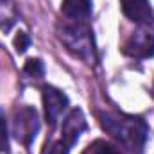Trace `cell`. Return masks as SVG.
Wrapping results in <instances>:
<instances>
[{"label":"cell","mask_w":154,"mask_h":154,"mask_svg":"<svg viewBox=\"0 0 154 154\" xmlns=\"http://www.w3.org/2000/svg\"><path fill=\"white\" fill-rule=\"evenodd\" d=\"M122 52L129 57L134 59H149L154 56V32L142 25L140 29H136L129 38L125 39Z\"/></svg>","instance_id":"obj_4"},{"label":"cell","mask_w":154,"mask_h":154,"mask_svg":"<svg viewBox=\"0 0 154 154\" xmlns=\"http://www.w3.org/2000/svg\"><path fill=\"white\" fill-rule=\"evenodd\" d=\"M66 106H68V97L61 90L48 86V84L43 86V109H45L47 124L50 127H54L57 124V120L61 118Z\"/></svg>","instance_id":"obj_5"},{"label":"cell","mask_w":154,"mask_h":154,"mask_svg":"<svg viewBox=\"0 0 154 154\" xmlns=\"http://www.w3.org/2000/svg\"><path fill=\"white\" fill-rule=\"evenodd\" d=\"M0 2H4V0H0Z\"/></svg>","instance_id":"obj_14"},{"label":"cell","mask_w":154,"mask_h":154,"mask_svg":"<svg viewBox=\"0 0 154 154\" xmlns=\"http://www.w3.org/2000/svg\"><path fill=\"white\" fill-rule=\"evenodd\" d=\"M23 72L27 74L29 77H34V79H38V77H43L45 74V66H43V63H41V59H27V63H25V66H23Z\"/></svg>","instance_id":"obj_10"},{"label":"cell","mask_w":154,"mask_h":154,"mask_svg":"<svg viewBox=\"0 0 154 154\" xmlns=\"http://www.w3.org/2000/svg\"><path fill=\"white\" fill-rule=\"evenodd\" d=\"M70 152V147H66L61 140L59 142H54L48 149V154H68Z\"/></svg>","instance_id":"obj_13"},{"label":"cell","mask_w":154,"mask_h":154,"mask_svg":"<svg viewBox=\"0 0 154 154\" xmlns=\"http://www.w3.org/2000/svg\"><path fill=\"white\" fill-rule=\"evenodd\" d=\"M9 149V142H7V122H5V115L0 109V151L5 152Z\"/></svg>","instance_id":"obj_11"},{"label":"cell","mask_w":154,"mask_h":154,"mask_svg":"<svg viewBox=\"0 0 154 154\" xmlns=\"http://www.w3.org/2000/svg\"><path fill=\"white\" fill-rule=\"evenodd\" d=\"M29 45H31V38H29L27 32H22V31H20V32L14 36V48H16L18 54H23V52L29 48Z\"/></svg>","instance_id":"obj_12"},{"label":"cell","mask_w":154,"mask_h":154,"mask_svg":"<svg viewBox=\"0 0 154 154\" xmlns=\"http://www.w3.org/2000/svg\"><path fill=\"white\" fill-rule=\"evenodd\" d=\"M88 124H86V116L82 113V109L74 108L66 118L63 120V127H61V142L66 145V147H74L79 140V136L86 131Z\"/></svg>","instance_id":"obj_6"},{"label":"cell","mask_w":154,"mask_h":154,"mask_svg":"<svg viewBox=\"0 0 154 154\" xmlns=\"http://www.w3.org/2000/svg\"><path fill=\"white\" fill-rule=\"evenodd\" d=\"M82 154H122L120 149H116L113 143L109 142H104V140H95L91 142L84 151Z\"/></svg>","instance_id":"obj_9"},{"label":"cell","mask_w":154,"mask_h":154,"mask_svg":"<svg viewBox=\"0 0 154 154\" xmlns=\"http://www.w3.org/2000/svg\"><path fill=\"white\" fill-rule=\"evenodd\" d=\"M61 13L68 20L84 22L91 14V0H63Z\"/></svg>","instance_id":"obj_8"},{"label":"cell","mask_w":154,"mask_h":154,"mask_svg":"<svg viewBox=\"0 0 154 154\" xmlns=\"http://www.w3.org/2000/svg\"><path fill=\"white\" fill-rule=\"evenodd\" d=\"M57 38L66 47L70 54L75 57L91 63L95 59V43H93V34L88 25L82 22H66L57 27Z\"/></svg>","instance_id":"obj_2"},{"label":"cell","mask_w":154,"mask_h":154,"mask_svg":"<svg viewBox=\"0 0 154 154\" xmlns=\"http://www.w3.org/2000/svg\"><path fill=\"white\" fill-rule=\"evenodd\" d=\"M120 5H122V13L131 22H136L145 27L154 23V14L149 0H120Z\"/></svg>","instance_id":"obj_7"},{"label":"cell","mask_w":154,"mask_h":154,"mask_svg":"<svg viewBox=\"0 0 154 154\" xmlns=\"http://www.w3.org/2000/svg\"><path fill=\"white\" fill-rule=\"evenodd\" d=\"M38 131H39V118L34 108L23 106V108H20L14 113V118H13V134L16 136L18 142H22L23 145L29 147L34 142Z\"/></svg>","instance_id":"obj_3"},{"label":"cell","mask_w":154,"mask_h":154,"mask_svg":"<svg viewBox=\"0 0 154 154\" xmlns=\"http://www.w3.org/2000/svg\"><path fill=\"white\" fill-rule=\"evenodd\" d=\"M99 120L102 129L111 138H115L120 145L136 152L143 151L149 136V127L143 118L115 113V111H102L99 113Z\"/></svg>","instance_id":"obj_1"}]
</instances>
